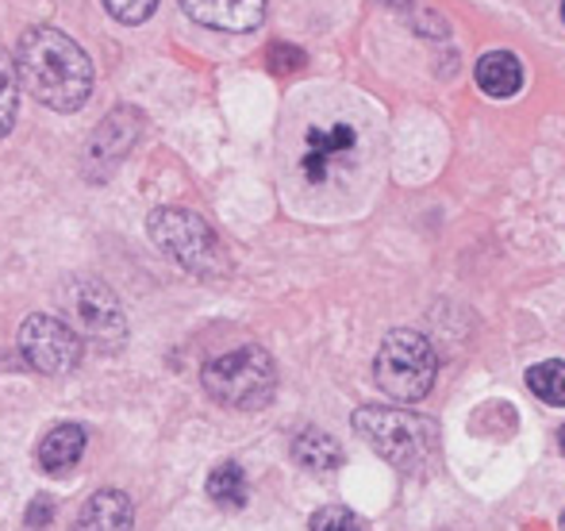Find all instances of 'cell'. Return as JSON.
Listing matches in <instances>:
<instances>
[{"label":"cell","instance_id":"cell-1","mask_svg":"<svg viewBox=\"0 0 565 531\" xmlns=\"http://www.w3.org/2000/svg\"><path fill=\"white\" fill-rule=\"evenodd\" d=\"M20 85L51 113H77L93 93V62L58 28H28L15 46Z\"/></svg>","mask_w":565,"mask_h":531},{"label":"cell","instance_id":"cell-2","mask_svg":"<svg viewBox=\"0 0 565 531\" xmlns=\"http://www.w3.org/2000/svg\"><path fill=\"white\" fill-rule=\"evenodd\" d=\"M354 432L377 450L385 463H393L396 470L416 474L439 455V424L419 412L408 408H365L354 412Z\"/></svg>","mask_w":565,"mask_h":531},{"label":"cell","instance_id":"cell-3","mask_svg":"<svg viewBox=\"0 0 565 531\" xmlns=\"http://www.w3.org/2000/svg\"><path fill=\"white\" fill-rule=\"evenodd\" d=\"M147 235L162 255H170L181 269H189L193 277L216 282V277L231 274V258L220 243V235L212 232V224L204 216L189 209H154L147 220Z\"/></svg>","mask_w":565,"mask_h":531},{"label":"cell","instance_id":"cell-4","mask_svg":"<svg viewBox=\"0 0 565 531\" xmlns=\"http://www.w3.org/2000/svg\"><path fill=\"white\" fill-rule=\"evenodd\" d=\"M204 393L216 404L235 412H254L266 408L277 393V367L269 359L266 347L246 343L238 351H227L220 359H212L201 374Z\"/></svg>","mask_w":565,"mask_h":531},{"label":"cell","instance_id":"cell-5","mask_svg":"<svg viewBox=\"0 0 565 531\" xmlns=\"http://www.w3.org/2000/svg\"><path fill=\"white\" fill-rule=\"evenodd\" d=\"M439 374V354L431 339L412 328H396L381 339V351L373 359V378L393 401H424Z\"/></svg>","mask_w":565,"mask_h":531},{"label":"cell","instance_id":"cell-6","mask_svg":"<svg viewBox=\"0 0 565 531\" xmlns=\"http://www.w3.org/2000/svg\"><path fill=\"white\" fill-rule=\"evenodd\" d=\"M82 351L85 347L77 339V331L66 320H58V316L35 312L20 323V354L39 374H51V378L70 374L82 362Z\"/></svg>","mask_w":565,"mask_h":531},{"label":"cell","instance_id":"cell-7","mask_svg":"<svg viewBox=\"0 0 565 531\" xmlns=\"http://www.w3.org/2000/svg\"><path fill=\"white\" fill-rule=\"evenodd\" d=\"M139 131H142V116L135 113V108H116V113H108L105 120L97 124V131L89 135V142H85V173H89L93 181H105L127 158V150L135 147Z\"/></svg>","mask_w":565,"mask_h":531},{"label":"cell","instance_id":"cell-8","mask_svg":"<svg viewBox=\"0 0 565 531\" xmlns=\"http://www.w3.org/2000/svg\"><path fill=\"white\" fill-rule=\"evenodd\" d=\"M358 131L350 124H323V128H308L305 150H300V178L308 185H323L335 178V170L354 155Z\"/></svg>","mask_w":565,"mask_h":531},{"label":"cell","instance_id":"cell-9","mask_svg":"<svg viewBox=\"0 0 565 531\" xmlns=\"http://www.w3.org/2000/svg\"><path fill=\"white\" fill-rule=\"evenodd\" d=\"M74 312L82 320L85 336L97 347H119L127 339V323H124V308H119L116 293L105 282H82L74 293Z\"/></svg>","mask_w":565,"mask_h":531},{"label":"cell","instance_id":"cell-10","mask_svg":"<svg viewBox=\"0 0 565 531\" xmlns=\"http://www.w3.org/2000/svg\"><path fill=\"white\" fill-rule=\"evenodd\" d=\"M181 8L193 23L227 31V35L258 31L262 20H266V0H181Z\"/></svg>","mask_w":565,"mask_h":531},{"label":"cell","instance_id":"cell-11","mask_svg":"<svg viewBox=\"0 0 565 531\" xmlns=\"http://www.w3.org/2000/svg\"><path fill=\"white\" fill-rule=\"evenodd\" d=\"M135 509L131 497L119 493V489H100L85 501V509L77 512L74 528L70 531H131Z\"/></svg>","mask_w":565,"mask_h":531},{"label":"cell","instance_id":"cell-12","mask_svg":"<svg viewBox=\"0 0 565 531\" xmlns=\"http://www.w3.org/2000/svg\"><path fill=\"white\" fill-rule=\"evenodd\" d=\"M473 77H477V85H481L484 97L508 100L523 89V62L515 59L512 51H489L477 59Z\"/></svg>","mask_w":565,"mask_h":531},{"label":"cell","instance_id":"cell-13","mask_svg":"<svg viewBox=\"0 0 565 531\" xmlns=\"http://www.w3.org/2000/svg\"><path fill=\"white\" fill-rule=\"evenodd\" d=\"M85 455V427L82 424H58L39 443V466L46 474H66L82 463Z\"/></svg>","mask_w":565,"mask_h":531},{"label":"cell","instance_id":"cell-14","mask_svg":"<svg viewBox=\"0 0 565 531\" xmlns=\"http://www.w3.org/2000/svg\"><path fill=\"white\" fill-rule=\"evenodd\" d=\"M292 458L312 474H331L342 466V447L328 432H320V427H305L292 439Z\"/></svg>","mask_w":565,"mask_h":531},{"label":"cell","instance_id":"cell-15","mask_svg":"<svg viewBox=\"0 0 565 531\" xmlns=\"http://www.w3.org/2000/svg\"><path fill=\"white\" fill-rule=\"evenodd\" d=\"M246 497H250V489H246V474L238 463H220L216 470L209 474V501L212 505L235 512L246 505Z\"/></svg>","mask_w":565,"mask_h":531},{"label":"cell","instance_id":"cell-16","mask_svg":"<svg viewBox=\"0 0 565 531\" xmlns=\"http://www.w3.org/2000/svg\"><path fill=\"white\" fill-rule=\"evenodd\" d=\"M527 390L535 393L539 401L554 404V408H565V362L551 359V362L531 367L527 370Z\"/></svg>","mask_w":565,"mask_h":531},{"label":"cell","instance_id":"cell-17","mask_svg":"<svg viewBox=\"0 0 565 531\" xmlns=\"http://www.w3.org/2000/svg\"><path fill=\"white\" fill-rule=\"evenodd\" d=\"M15 113H20V74H15V59L0 46V139L12 131Z\"/></svg>","mask_w":565,"mask_h":531},{"label":"cell","instance_id":"cell-18","mask_svg":"<svg viewBox=\"0 0 565 531\" xmlns=\"http://www.w3.org/2000/svg\"><path fill=\"white\" fill-rule=\"evenodd\" d=\"M312 531H370L358 512L342 509V505H328L312 517Z\"/></svg>","mask_w":565,"mask_h":531},{"label":"cell","instance_id":"cell-19","mask_svg":"<svg viewBox=\"0 0 565 531\" xmlns=\"http://www.w3.org/2000/svg\"><path fill=\"white\" fill-rule=\"evenodd\" d=\"M105 8L113 20L127 23V28H139V23H147L154 15L158 0H105Z\"/></svg>","mask_w":565,"mask_h":531},{"label":"cell","instance_id":"cell-20","mask_svg":"<svg viewBox=\"0 0 565 531\" xmlns=\"http://www.w3.org/2000/svg\"><path fill=\"white\" fill-rule=\"evenodd\" d=\"M305 51L300 46H289V43H274L269 46V70H277V74H297V70H305Z\"/></svg>","mask_w":565,"mask_h":531},{"label":"cell","instance_id":"cell-21","mask_svg":"<svg viewBox=\"0 0 565 531\" xmlns=\"http://www.w3.org/2000/svg\"><path fill=\"white\" fill-rule=\"evenodd\" d=\"M51 517H54L51 497H35V505L28 509V520H23V528H28V531H46V528H51Z\"/></svg>","mask_w":565,"mask_h":531},{"label":"cell","instance_id":"cell-22","mask_svg":"<svg viewBox=\"0 0 565 531\" xmlns=\"http://www.w3.org/2000/svg\"><path fill=\"white\" fill-rule=\"evenodd\" d=\"M381 4H385V8H401V12H404V8H412L416 0H381Z\"/></svg>","mask_w":565,"mask_h":531},{"label":"cell","instance_id":"cell-23","mask_svg":"<svg viewBox=\"0 0 565 531\" xmlns=\"http://www.w3.org/2000/svg\"><path fill=\"white\" fill-rule=\"evenodd\" d=\"M558 447H562V455H565V427L558 432Z\"/></svg>","mask_w":565,"mask_h":531},{"label":"cell","instance_id":"cell-24","mask_svg":"<svg viewBox=\"0 0 565 531\" xmlns=\"http://www.w3.org/2000/svg\"><path fill=\"white\" fill-rule=\"evenodd\" d=\"M562 23H565V0H562Z\"/></svg>","mask_w":565,"mask_h":531},{"label":"cell","instance_id":"cell-25","mask_svg":"<svg viewBox=\"0 0 565 531\" xmlns=\"http://www.w3.org/2000/svg\"><path fill=\"white\" fill-rule=\"evenodd\" d=\"M562 531H565V512H562Z\"/></svg>","mask_w":565,"mask_h":531}]
</instances>
